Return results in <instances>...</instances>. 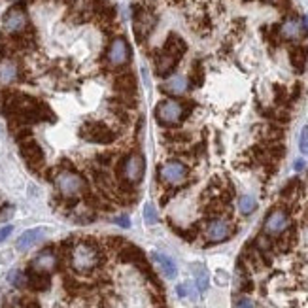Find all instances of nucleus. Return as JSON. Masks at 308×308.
I'll list each match as a JSON object with an SVG mask.
<instances>
[{
	"label": "nucleus",
	"instance_id": "1",
	"mask_svg": "<svg viewBox=\"0 0 308 308\" xmlns=\"http://www.w3.org/2000/svg\"><path fill=\"white\" fill-rule=\"evenodd\" d=\"M68 263L72 267V271L78 274H91L102 265L100 246L93 238L72 242V248L68 253Z\"/></svg>",
	"mask_w": 308,
	"mask_h": 308
},
{
	"label": "nucleus",
	"instance_id": "2",
	"mask_svg": "<svg viewBox=\"0 0 308 308\" xmlns=\"http://www.w3.org/2000/svg\"><path fill=\"white\" fill-rule=\"evenodd\" d=\"M57 191L62 199H78L80 195L87 193V182L85 178L78 174L72 168H61L57 170L55 178H53Z\"/></svg>",
	"mask_w": 308,
	"mask_h": 308
},
{
	"label": "nucleus",
	"instance_id": "3",
	"mask_svg": "<svg viewBox=\"0 0 308 308\" xmlns=\"http://www.w3.org/2000/svg\"><path fill=\"white\" fill-rule=\"evenodd\" d=\"M155 119L157 123L163 125V127H176L182 121H185L189 114L185 110V102L184 100H174V99H167L159 102L155 106Z\"/></svg>",
	"mask_w": 308,
	"mask_h": 308
},
{
	"label": "nucleus",
	"instance_id": "4",
	"mask_svg": "<svg viewBox=\"0 0 308 308\" xmlns=\"http://www.w3.org/2000/svg\"><path fill=\"white\" fill-rule=\"evenodd\" d=\"M146 172V161L144 155L138 151H130L119 161V167H117V180H123L127 184L136 185L142 180Z\"/></svg>",
	"mask_w": 308,
	"mask_h": 308
},
{
	"label": "nucleus",
	"instance_id": "5",
	"mask_svg": "<svg viewBox=\"0 0 308 308\" xmlns=\"http://www.w3.org/2000/svg\"><path fill=\"white\" fill-rule=\"evenodd\" d=\"M80 136L85 142L91 144H112L116 142V130L108 127L104 121H97V119H87L85 123L81 125Z\"/></svg>",
	"mask_w": 308,
	"mask_h": 308
},
{
	"label": "nucleus",
	"instance_id": "6",
	"mask_svg": "<svg viewBox=\"0 0 308 308\" xmlns=\"http://www.w3.org/2000/svg\"><path fill=\"white\" fill-rule=\"evenodd\" d=\"M157 178L170 187H180L189 178V168L182 161H167L157 167Z\"/></svg>",
	"mask_w": 308,
	"mask_h": 308
},
{
	"label": "nucleus",
	"instance_id": "7",
	"mask_svg": "<svg viewBox=\"0 0 308 308\" xmlns=\"http://www.w3.org/2000/svg\"><path fill=\"white\" fill-rule=\"evenodd\" d=\"M133 15H135V36L142 43L157 25V15L146 6H135Z\"/></svg>",
	"mask_w": 308,
	"mask_h": 308
},
{
	"label": "nucleus",
	"instance_id": "8",
	"mask_svg": "<svg viewBox=\"0 0 308 308\" xmlns=\"http://www.w3.org/2000/svg\"><path fill=\"white\" fill-rule=\"evenodd\" d=\"M27 27H29V17H27V12L21 6L10 8L4 19H2V31L6 34H12V36H17L21 32H25Z\"/></svg>",
	"mask_w": 308,
	"mask_h": 308
},
{
	"label": "nucleus",
	"instance_id": "9",
	"mask_svg": "<svg viewBox=\"0 0 308 308\" xmlns=\"http://www.w3.org/2000/svg\"><path fill=\"white\" fill-rule=\"evenodd\" d=\"M291 225L290 214L283 208H274L267 214L265 222H263V233L269 236H280L285 229Z\"/></svg>",
	"mask_w": 308,
	"mask_h": 308
},
{
	"label": "nucleus",
	"instance_id": "10",
	"mask_svg": "<svg viewBox=\"0 0 308 308\" xmlns=\"http://www.w3.org/2000/svg\"><path fill=\"white\" fill-rule=\"evenodd\" d=\"M233 234V227H231V222L227 217H210L208 223H206V229H204V236L210 244H217V242L227 240L229 236Z\"/></svg>",
	"mask_w": 308,
	"mask_h": 308
},
{
	"label": "nucleus",
	"instance_id": "11",
	"mask_svg": "<svg viewBox=\"0 0 308 308\" xmlns=\"http://www.w3.org/2000/svg\"><path fill=\"white\" fill-rule=\"evenodd\" d=\"M106 59L110 62V67L114 68H121L125 67L130 59V50L129 43L123 36H116L108 46V51H106Z\"/></svg>",
	"mask_w": 308,
	"mask_h": 308
},
{
	"label": "nucleus",
	"instance_id": "12",
	"mask_svg": "<svg viewBox=\"0 0 308 308\" xmlns=\"http://www.w3.org/2000/svg\"><path fill=\"white\" fill-rule=\"evenodd\" d=\"M19 149H21V155H23V159L27 161V165H29L31 170L38 172V170L46 165V155H43V149H42V146L34 140V138L21 142V144H19Z\"/></svg>",
	"mask_w": 308,
	"mask_h": 308
},
{
	"label": "nucleus",
	"instance_id": "13",
	"mask_svg": "<svg viewBox=\"0 0 308 308\" xmlns=\"http://www.w3.org/2000/svg\"><path fill=\"white\" fill-rule=\"evenodd\" d=\"M57 265H59V255H57V252L53 248H43L42 252L31 261L32 271L46 272V274H51L57 269Z\"/></svg>",
	"mask_w": 308,
	"mask_h": 308
},
{
	"label": "nucleus",
	"instance_id": "14",
	"mask_svg": "<svg viewBox=\"0 0 308 308\" xmlns=\"http://www.w3.org/2000/svg\"><path fill=\"white\" fill-rule=\"evenodd\" d=\"M280 36L283 40H299L308 36V27L302 23V19L290 17L280 25Z\"/></svg>",
	"mask_w": 308,
	"mask_h": 308
},
{
	"label": "nucleus",
	"instance_id": "15",
	"mask_svg": "<svg viewBox=\"0 0 308 308\" xmlns=\"http://www.w3.org/2000/svg\"><path fill=\"white\" fill-rule=\"evenodd\" d=\"M178 57L170 55V53H167V51L161 50L157 55H155V72H157V76L159 78H167V76H170L174 72V68H176V64H178Z\"/></svg>",
	"mask_w": 308,
	"mask_h": 308
},
{
	"label": "nucleus",
	"instance_id": "16",
	"mask_svg": "<svg viewBox=\"0 0 308 308\" xmlns=\"http://www.w3.org/2000/svg\"><path fill=\"white\" fill-rule=\"evenodd\" d=\"M27 288L36 293H42V291H48L51 288V278L50 274L46 272H36L29 269L27 271Z\"/></svg>",
	"mask_w": 308,
	"mask_h": 308
},
{
	"label": "nucleus",
	"instance_id": "17",
	"mask_svg": "<svg viewBox=\"0 0 308 308\" xmlns=\"http://www.w3.org/2000/svg\"><path fill=\"white\" fill-rule=\"evenodd\" d=\"M19 78V67L17 62L10 59V57H2L0 59V85H10Z\"/></svg>",
	"mask_w": 308,
	"mask_h": 308
},
{
	"label": "nucleus",
	"instance_id": "18",
	"mask_svg": "<svg viewBox=\"0 0 308 308\" xmlns=\"http://www.w3.org/2000/svg\"><path fill=\"white\" fill-rule=\"evenodd\" d=\"M136 85H138V81H136L135 74L129 72V70L117 74L116 80H114V87L119 95H136Z\"/></svg>",
	"mask_w": 308,
	"mask_h": 308
},
{
	"label": "nucleus",
	"instance_id": "19",
	"mask_svg": "<svg viewBox=\"0 0 308 308\" xmlns=\"http://www.w3.org/2000/svg\"><path fill=\"white\" fill-rule=\"evenodd\" d=\"M43 236H46V229L43 227L29 229V231H25L17 238V250L19 252H29L34 244H38V242L42 240Z\"/></svg>",
	"mask_w": 308,
	"mask_h": 308
},
{
	"label": "nucleus",
	"instance_id": "20",
	"mask_svg": "<svg viewBox=\"0 0 308 308\" xmlns=\"http://www.w3.org/2000/svg\"><path fill=\"white\" fill-rule=\"evenodd\" d=\"M163 51H167V53H170V55L178 57V59H182L184 57V53L187 51V43H185V40L182 36H178L176 32H170L167 36V40H165V43H163V48H161Z\"/></svg>",
	"mask_w": 308,
	"mask_h": 308
},
{
	"label": "nucleus",
	"instance_id": "21",
	"mask_svg": "<svg viewBox=\"0 0 308 308\" xmlns=\"http://www.w3.org/2000/svg\"><path fill=\"white\" fill-rule=\"evenodd\" d=\"M187 80H185L184 76H170L163 85H161V91L165 93V95H170V97H180V95H184L187 91Z\"/></svg>",
	"mask_w": 308,
	"mask_h": 308
},
{
	"label": "nucleus",
	"instance_id": "22",
	"mask_svg": "<svg viewBox=\"0 0 308 308\" xmlns=\"http://www.w3.org/2000/svg\"><path fill=\"white\" fill-rule=\"evenodd\" d=\"M308 61V48L306 46H293L290 48V62L291 67L295 68V72H304V67H306Z\"/></svg>",
	"mask_w": 308,
	"mask_h": 308
},
{
	"label": "nucleus",
	"instance_id": "23",
	"mask_svg": "<svg viewBox=\"0 0 308 308\" xmlns=\"http://www.w3.org/2000/svg\"><path fill=\"white\" fill-rule=\"evenodd\" d=\"M151 257H153V261L159 265L161 272L165 274L167 278H176V274H178V269H176V263H174L172 259L168 257V255H165V253H159V252H153L151 253Z\"/></svg>",
	"mask_w": 308,
	"mask_h": 308
},
{
	"label": "nucleus",
	"instance_id": "24",
	"mask_svg": "<svg viewBox=\"0 0 308 308\" xmlns=\"http://www.w3.org/2000/svg\"><path fill=\"white\" fill-rule=\"evenodd\" d=\"M204 67L201 61H195L191 67V72H189V83L193 87H201L204 83Z\"/></svg>",
	"mask_w": 308,
	"mask_h": 308
},
{
	"label": "nucleus",
	"instance_id": "25",
	"mask_svg": "<svg viewBox=\"0 0 308 308\" xmlns=\"http://www.w3.org/2000/svg\"><path fill=\"white\" fill-rule=\"evenodd\" d=\"M165 138H167L170 144L184 146L185 142L191 140V135H189V133H184V130H167V133H165Z\"/></svg>",
	"mask_w": 308,
	"mask_h": 308
},
{
	"label": "nucleus",
	"instance_id": "26",
	"mask_svg": "<svg viewBox=\"0 0 308 308\" xmlns=\"http://www.w3.org/2000/svg\"><path fill=\"white\" fill-rule=\"evenodd\" d=\"M255 208H257V201H255L252 195H242V197L238 199V210H240V214L250 216Z\"/></svg>",
	"mask_w": 308,
	"mask_h": 308
},
{
	"label": "nucleus",
	"instance_id": "27",
	"mask_svg": "<svg viewBox=\"0 0 308 308\" xmlns=\"http://www.w3.org/2000/svg\"><path fill=\"white\" fill-rule=\"evenodd\" d=\"M193 272H195V278H197V288L199 291H206L208 288V272L203 265H193Z\"/></svg>",
	"mask_w": 308,
	"mask_h": 308
},
{
	"label": "nucleus",
	"instance_id": "28",
	"mask_svg": "<svg viewBox=\"0 0 308 308\" xmlns=\"http://www.w3.org/2000/svg\"><path fill=\"white\" fill-rule=\"evenodd\" d=\"M8 282L12 283L13 288H27V272L23 271H12L8 274Z\"/></svg>",
	"mask_w": 308,
	"mask_h": 308
},
{
	"label": "nucleus",
	"instance_id": "29",
	"mask_svg": "<svg viewBox=\"0 0 308 308\" xmlns=\"http://www.w3.org/2000/svg\"><path fill=\"white\" fill-rule=\"evenodd\" d=\"M297 189H301V182L299 180H290L288 184L283 185V189H282V199H290V197H295L297 195Z\"/></svg>",
	"mask_w": 308,
	"mask_h": 308
},
{
	"label": "nucleus",
	"instance_id": "30",
	"mask_svg": "<svg viewBox=\"0 0 308 308\" xmlns=\"http://www.w3.org/2000/svg\"><path fill=\"white\" fill-rule=\"evenodd\" d=\"M272 91H274V102L276 104H285L290 100V91L283 85H280V83H276V85L272 87Z\"/></svg>",
	"mask_w": 308,
	"mask_h": 308
},
{
	"label": "nucleus",
	"instance_id": "31",
	"mask_svg": "<svg viewBox=\"0 0 308 308\" xmlns=\"http://www.w3.org/2000/svg\"><path fill=\"white\" fill-rule=\"evenodd\" d=\"M240 276V282H238V290L242 291V293H252L253 288H255V283H253L252 276H250V272H246V274H238Z\"/></svg>",
	"mask_w": 308,
	"mask_h": 308
},
{
	"label": "nucleus",
	"instance_id": "32",
	"mask_svg": "<svg viewBox=\"0 0 308 308\" xmlns=\"http://www.w3.org/2000/svg\"><path fill=\"white\" fill-rule=\"evenodd\" d=\"M144 222L148 225H155L159 222V216H157V210H155L153 204H146L144 206Z\"/></svg>",
	"mask_w": 308,
	"mask_h": 308
},
{
	"label": "nucleus",
	"instance_id": "33",
	"mask_svg": "<svg viewBox=\"0 0 308 308\" xmlns=\"http://www.w3.org/2000/svg\"><path fill=\"white\" fill-rule=\"evenodd\" d=\"M299 149H301V153L308 155V125H304L301 130V136H299Z\"/></svg>",
	"mask_w": 308,
	"mask_h": 308
},
{
	"label": "nucleus",
	"instance_id": "34",
	"mask_svg": "<svg viewBox=\"0 0 308 308\" xmlns=\"http://www.w3.org/2000/svg\"><path fill=\"white\" fill-rule=\"evenodd\" d=\"M234 308H255V304L248 297H240V299L234 301Z\"/></svg>",
	"mask_w": 308,
	"mask_h": 308
},
{
	"label": "nucleus",
	"instance_id": "35",
	"mask_svg": "<svg viewBox=\"0 0 308 308\" xmlns=\"http://www.w3.org/2000/svg\"><path fill=\"white\" fill-rule=\"evenodd\" d=\"M301 91H302V85H301V83H295V85H293V89H291V93H290L291 102L299 100V97H301Z\"/></svg>",
	"mask_w": 308,
	"mask_h": 308
},
{
	"label": "nucleus",
	"instance_id": "36",
	"mask_svg": "<svg viewBox=\"0 0 308 308\" xmlns=\"http://www.w3.org/2000/svg\"><path fill=\"white\" fill-rule=\"evenodd\" d=\"M114 223H117V225H119V227H130V219L127 216H116L114 217Z\"/></svg>",
	"mask_w": 308,
	"mask_h": 308
},
{
	"label": "nucleus",
	"instance_id": "37",
	"mask_svg": "<svg viewBox=\"0 0 308 308\" xmlns=\"http://www.w3.org/2000/svg\"><path fill=\"white\" fill-rule=\"evenodd\" d=\"M12 231H13L12 225H6V227H2V229H0V244H2V242L6 240L8 236L12 234Z\"/></svg>",
	"mask_w": 308,
	"mask_h": 308
},
{
	"label": "nucleus",
	"instance_id": "38",
	"mask_svg": "<svg viewBox=\"0 0 308 308\" xmlns=\"http://www.w3.org/2000/svg\"><path fill=\"white\" fill-rule=\"evenodd\" d=\"M13 214V208L12 206H6V208L2 210V214H0V219H8V217H12Z\"/></svg>",
	"mask_w": 308,
	"mask_h": 308
},
{
	"label": "nucleus",
	"instance_id": "39",
	"mask_svg": "<svg viewBox=\"0 0 308 308\" xmlns=\"http://www.w3.org/2000/svg\"><path fill=\"white\" fill-rule=\"evenodd\" d=\"M304 168V161L302 159H297V163H295V170L299 172V170H302Z\"/></svg>",
	"mask_w": 308,
	"mask_h": 308
}]
</instances>
